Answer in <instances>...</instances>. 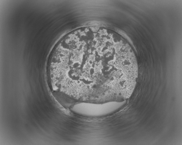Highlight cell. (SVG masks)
Masks as SVG:
<instances>
[{
	"label": "cell",
	"instance_id": "7a4b0ae2",
	"mask_svg": "<svg viewBox=\"0 0 182 145\" xmlns=\"http://www.w3.org/2000/svg\"><path fill=\"white\" fill-rule=\"evenodd\" d=\"M111 101L103 103L81 102L73 105L71 110L77 114L88 117H99L111 114L121 108L126 103Z\"/></svg>",
	"mask_w": 182,
	"mask_h": 145
},
{
	"label": "cell",
	"instance_id": "6da1fadb",
	"mask_svg": "<svg viewBox=\"0 0 182 145\" xmlns=\"http://www.w3.org/2000/svg\"><path fill=\"white\" fill-rule=\"evenodd\" d=\"M128 53L121 38L95 27L69 34L58 48L54 76L62 91L80 101L111 97L131 79Z\"/></svg>",
	"mask_w": 182,
	"mask_h": 145
}]
</instances>
